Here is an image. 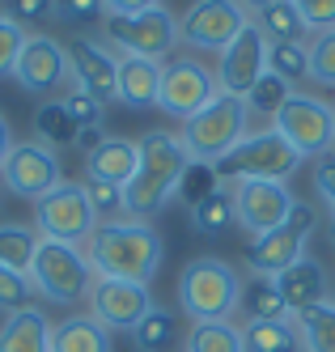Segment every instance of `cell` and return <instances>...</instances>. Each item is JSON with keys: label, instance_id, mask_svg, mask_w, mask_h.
Masks as SVG:
<instances>
[{"label": "cell", "instance_id": "cell-1", "mask_svg": "<svg viewBox=\"0 0 335 352\" xmlns=\"http://www.w3.org/2000/svg\"><path fill=\"white\" fill-rule=\"evenodd\" d=\"M85 259L94 267V276L149 285L166 259V242L149 221L115 217V221H98V230L85 242Z\"/></svg>", "mask_w": 335, "mask_h": 352}, {"label": "cell", "instance_id": "cell-2", "mask_svg": "<svg viewBox=\"0 0 335 352\" xmlns=\"http://www.w3.org/2000/svg\"><path fill=\"white\" fill-rule=\"evenodd\" d=\"M191 166V153L183 148L178 132H149L140 136V166L127 183V217L149 221L153 212H162L170 204V195H178V179Z\"/></svg>", "mask_w": 335, "mask_h": 352}, {"label": "cell", "instance_id": "cell-3", "mask_svg": "<svg viewBox=\"0 0 335 352\" xmlns=\"http://www.w3.org/2000/svg\"><path fill=\"white\" fill-rule=\"evenodd\" d=\"M242 272L217 255H195L178 276V306L191 322H229L242 306Z\"/></svg>", "mask_w": 335, "mask_h": 352}, {"label": "cell", "instance_id": "cell-4", "mask_svg": "<svg viewBox=\"0 0 335 352\" xmlns=\"http://www.w3.org/2000/svg\"><path fill=\"white\" fill-rule=\"evenodd\" d=\"M94 267L85 259V246H68V242H51L43 238L30 263V285L43 301H56V306H76L85 301L94 289Z\"/></svg>", "mask_w": 335, "mask_h": 352}, {"label": "cell", "instance_id": "cell-5", "mask_svg": "<svg viewBox=\"0 0 335 352\" xmlns=\"http://www.w3.org/2000/svg\"><path fill=\"white\" fill-rule=\"evenodd\" d=\"M297 166H301V153L268 123L263 132H246L234 153H225L213 170H217V179H225V183H246V179L289 183V174Z\"/></svg>", "mask_w": 335, "mask_h": 352}, {"label": "cell", "instance_id": "cell-6", "mask_svg": "<svg viewBox=\"0 0 335 352\" xmlns=\"http://www.w3.org/2000/svg\"><path fill=\"white\" fill-rule=\"evenodd\" d=\"M246 119H250V111H246L242 98L217 94L199 115H191V119L183 123L178 140H183V148L191 153V162H208V166H217L225 153H234L238 140L246 136Z\"/></svg>", "mask_w": 335, "mask_h": 352}, {"label": "cell", "instance_id": "cell-7", "mask_svg": "<svg viewBox=\"0 0 335 352\" xmlns=\"http://www.w3.org/2000/svg\"><path fill=\"white\" fill-rule=\"evenodd\" d=\"M102 43L111 47L115 56H140V60H166L170 52L183 38H178V17L158 5V9H144L132 17H111L102 21Z\"/></svg>", "mask_w": 335, "mask_h": 352}, {"label": "cell", "instance_id": "cell-8", "mask_svg": "<svg viewBox=\"0 0 335 352\" xmlns=\"http://www.w3.org/2000/svg\"><path fill=\"white\" fill-rule=\"evenodd\" d=\"M98 212L85 195V183H60L51 187L43 199H34V230L39 238H51V242H68V246H85L89 234L98 230Z\"/></svg>", "mask_w": 335, "mask_h": 352}, {"label": "cell", "instance_id": "cell-9", "mask_svg": "<svg viewBox=\"0 0 335 352\" xmlns=\"http://www.w3.org/2000/svg\"><path fill=\"white\" fill-rule=\"evenodd\" d=\"M272 128L297 148L301 162L305 157L318 162V157L335 153V107L314 94H289V102L276 111Z\"/></svg>", "mask_w": 335, "mask_h": 352}, {"label": "cell", "instance_id": "cell-10", "mask_svg": "<svg viewBox=\"0 0 335 352\" xmlns=\"http://www.w3.org/2000/svg\"><path fill=\"white\" fill-rule=\"evenodd\" d=\"M314 225H318L314 204H301V199H297L285 225H276L272 234H259V238L246 242V267L255 276H272V280H276L280 272H289L305 255V238L314 234Z\"/></svg>", "mask_w": 335, "mask_h": 352}, {"label": "cell", "instance_id": "cell-11", "mask_svg": "<svg viewBox=\"0 0 335 352\" xmlns=\"http://www.w3.org/2000/svg\"><path fill=\"white\" fill-rule=\"evenodd\" d=\"M250 13L242 0H191V9L178 17V38H183L191 52H225L246 26Z\"/></svg>", "mask_w": 335, "mask_h": 352}, {"label": "cell", "instance_id": "cell-12", "mask_svg": "<svg viewBox=\"0 0 335 352\" xmlns=\"http://www.w3.org/2000/svg\"><path fill=\"white\" fill-rule=\"evenodd\" d=\"M13 81L51 102V98H60L64 89H72V64H68V47L51 34H30L21 47V56L13 64Z\"/></svg>", "mask_w": 335, "mask_h": 352}, {"label": "cell", "instance_id": "cell-13", "mask_svg": "<svg viewBox=\"0 0 335 352\" xmlns=\"http://www.w3.org/2000/svg\"><path fill=\"white\" fill-rule=\"evenodd\" d=\"M221 89H217V72L208 64H199L195 56H174L170 64H162V94H158V107L187 123L191 115H199L204 107L213 102Z\"/></svg>", "mask_w": 335, "mask_h": 352}, {"label": "cell", "instance_id": "cell-14", "mask_svg": "<svg viewBox=\"0 0 335 352\" xmlns=\"http://www.w3.org/2000/svg\"><path fill=\"white\" fill-rule=\"evenodd\" d=\"M0 183H5L13 195L21 199H43L51 187L64 183V166H60V153L56 148H47L39 140H17L9 148L5 166H0Z\"/></svg>", "mask_w": 335, "mask_h": 352}, {"label": "cell", "instance_id": "cell-15", "mask_svg": "<svg viewBox=\"0 0 335 352\" xmlns=\"http://www.w3.org/2000/svg\"><path fill=\"white\" fill-rule=\"evenodd\" d=\"M213 72H217V89L221 94L242 98V102H246V94L259 85L263 72H268V38H263V30L250 21V26L221 52Z\"/></svg>", "mask_w": 335, "mask_h": 352}, {"label": "cell", "instance_id": "cell-16", "mask_svg": "<svg viewBox=\"0 0 335 352\" xmlns=\"http://www.w3.org/2000/svg\"><path fill=\"white\" fill-rule=\"evenodd\" d=\"M293 204H297V195L289 191V183H263V179L234 183V217L250 238L272 234L276 225H285Z\"/></svg>", "mask_w": 335, "mask_h": 352}, {"label": "cell", "instance_id": "cell-17", "mask_svg": "<svg viewBox=\"0 0 335 352\" xmlns=\"http://www.w3.org/2000/svg\"><path fill=\"white\" fill-rule=\"evenodd\" d=\"M85 306L107 331H132V327L153 310V293H149V285H136V280L98 276L89 297H85Z\"/></svg>", "mask_w": 335, "mask_h": 352}, {"label": "cell", "instance_id": "cell-18", "mask_svg": "<svg viewBox=\"0 0 335 352\" xmlns=\"http://www.w3.org/2000/svg\"><path fill=\"white\" fill-rule=\"evenodd\" d=\"M68 47V64H72V85L94 94L102 107L115 102V85H119V56L111 52L102 38L89 34H76Z\"/></svg>", "mask_w": 335, "mask_h": 352}, {"label": "cell", "instance_id": "cell-19", "mask_svg": "<svg viewBox=\"0 0 335 352\" xmlns=\"http://www.w3.org/2000/svg\"><path fill=\"white\" fill-rule=\"evenodd\" d=\"M276 289H280V301H285L289 318H301L305 310H314L327 301V272L318 259H297L289 272L276 276Z\"/></svg>", "mask_w": 335, "mask_h": 352}, {"label": "cell", "instance_id": "cell-20", "mask_svg": "<svg viewBox=\"0 0 335 352\" xmlns=\"http://www.w3.org/2000/svg\"><path fill=\"white\" fill-rule=\"evenodd\" d=\"M136 166H140V140L107 136L85 157V179H102V183L127 187V183H132V174H136Z\"/></svg>", "mask_w": 335, "mask_h": 352}, {"label": "cell", "instance_id": "cell-21", "mask_svg": "<svg viewBox=\"0 0 335 352\" xmlns=\"http://www.w3.org/2000/svg\"><path fill=\"white\" fill-rule=\"evenodd\" d=\"M162 94V64L158 60H140V56H119V85H115V102L144 111L158 107Z\"/></svg>", "mask_w": 335, "mask_h": 352}, {"label": "cell", "instance_id": "cell-22", "mask_svg": "<svg viewBox=\"0 0 335 352\" xmlns=\"http://www.w3.org/2000/svg\"><path fill=\"white\" fill-rule=\"evenodd\" d=\"M51 322L39 306L0 322V352H51Z\"/></svg>", "mask_w": 335, "mask_h": 352}, {"label": "cell", "instance_id": "cell-23", "mask_svg": "<svg viewBox=\"0 0 335 352\" xmlns=\"http://www.w3.org/2000/svg\"><path fill=\"white\" fill-rule=\"evenodd\" d=\"M111 331L94 314H68L51 327V352H111Z\"/></svg>", "mask_w": 335, "mask_h": 352}, {"label": "cell", "instance_id": "cell-24", "mask_svg": "<svg viewBox=\"0 0 335 352\" xmlns=\"http://www.w3.org/2000/svg\"><path fill=\"white\" fill-rule=\"evenodd\" d=\"M255 26L263 30L268 43H305V34H310V26L301 21L293 0H272V5H263L255 13Z\"/></svg>", "mask_w": 335, "mask_h": 352}, {"label": "cell", "instance_id": "cell-25", "mask_svg": "<svg viewBox=\"0 0 335 352\" xmlns=\"http://www.w3.org/2000/svg\"><path fill=\"white\" fill-rule=\"evenodd\" d=\"M39 230L34 225H21V221H0V263L13 267V272H25L30 276V263H34V250H39Z\"/></svg>", "mask_w": 335, "mask_h": 352}, {"label": "cell", "instance_id": "cell-26", "mask_svg": "<svg viewBox=\"0 0 335 352\" xmlns=\"http://www.w3.org/2000/svg\"><path fill=\"white\" fill-rule=\"evenodd\" d=\"M76 119L68 115V107L60 102V98H51V102H39V111H34V136H39V144H47V148H68V144H76Z\"/></svg>", "mask_w": 335, "mask_h": 352}, {"label": "cell", "instance_id": "cell-27", "mask_svg": "<svg viewBox=\"0 0 335 352\" xmlns=\"http://www.w3.org/2000/svg\"><path fill=\"white\" fill-rule=\"evenodd\" d=\"M242 336H246V352H297L301 348V336H297L293 318H280V322L250 318L242 327Z\"/></svg>", "mask_w": 335, "mask_h": 352}, {"label": "cell", "instance_id": "cell-28", "mask_svg": "<svg viewBox=\"0 0 335 352\" xmlns=\"http://www.w3.org/2000/svg\"><path fill=\"white\" fill-rule=\"evenodd\" d=\"M234 221H238L234 217V187H217L208 199H199V204L191 208V230L204 234V238L225 234Z\"/></svg>", "mask_w": 335, "mask_h": 352}, {"label": "cell", "instance_id": "cell-29", "mask_svg": "<svg viewBox=\"0 0 335 352\" xmlns=\"http://www.w3.org/2000/svg\"><path fill=\"white\" fill-rule=\"evenodd\" d=\"M242 310L250 318H259V322L289 318V310H285V301H280V289H276L272 276H250V280L242 285Z\"/></svg>", "mask_w": 335, "mask_h": 352}, {"label": "cell", "instance_id": "cell-30", "mask_svg": "<svg viewBox=\"0 0 335 352\" xmlns=\"http://www.w3.org/2000/svg\"><path fill=\"white\" fill-rule=\"evenodd\" d=\"M297 322V336L305 352H335V301H323V306L305 310Z\"/></svg>", "mask_w": 335, "mask_h": 352}, {"label": "cell", "instance_id": "cell-31", "mask_svg": "<svg viewBox=\"0 0 335 352\" xmlns=\"http://www.w3.org/2000/svg\"><path fill=\"white\" fill-rule=\"evenodd\" d=\"M132 344H136V352H166L170 344H174V336H178V322H174V314L170 310H162V306H153L132 331Z\"/></svg>", "mask_w": 335, "mask_h": 352}, {"label": "cell", "instance_id": "cell-32", "mask_svg": "<svg viewBox=\"0 0 335 352\" xmlns=\"http://www.w3.org/2000/svg\"><path fill=\"white\" fill-rule=\"evenodd\" d=\"M187 352H246V336L234 322H195L187 336Z\"/></svg>", "mask_w": 335, "mask_h": 352}, {"label": "cell", "instance_id": "cell-33", "mask_svg": "<svg viewBox=\"0 0 335 352\" xmlns=\"http://www.w3.org/2000/svg\"><path fill=\"white\" fill-rule=\"evenodd\" d=\"M289 94H293V85L285 81V77H276V72H263V81L255 85L250 94H246V111H255L259 119H276V111L289 102Z\"/></svg>", "mask_w": 335, "mask_h": 352}, {"label": "cell", "instance_id": "cell-34", "mask_svg": "<svg viewBox=\"0 0 335 352\" xmlns=\"http://www.w3.org/2000/svg\"><path fill=\"white\" fill-rule=\"evenodd\" d=\"M34 285H30V276L25 272H13V267H5L0 263V314H21V310H30L34 306Z\"/></svg>", "mask_w": 335, "mask_h": 352}, {"label": "cell", "instance_id": "cell-35", "mask_svg": "<svg viewBox=\"0 0 335 352\" xmlns=\"http://www.w3.org/2000/svg\"><path fill=\"white\" fill-rule=\"evenodd\" d=\"M268 72L285 77L289 85L297 77H305V72H310V52H305V43H268Z\"/></svg>", "mask_w": 335, "mask_h": 352}, {"label": "cell", "instance_id": "cell-36", "mask_svg": "<svg viewBox=\"0 0 335 352\" xmlns=\"http://www.w3.org/2000/svg\"><path fill=\"white\" fill-rule=\"evenodd\" d=\"M0 13H5L9 21H17L25 34H34V30H43V26L56 21V0H5Z\"/></svg>", "mask_w": 335, "mask_h": 352}, {"label": "cell", "instance_id": "cell-37", "mask_svg": "<svg viewBox=\"0 0 335 352\" xmlns=\"http://www.w3.org/2000/svg\"><path fill=\"white\" fill-rule=\"evenodd\" d=\"M305 52H310V72H305V77L327 85V89H335V30L314 34L310 43H305Z\"/></svg>", "mask_w": 335, "mask_h": 352}, {"label": "cell", "instance_id": "cell-38", "mask_svg": "<svg viewBox=\"0 0 335 352\" xmlns=\"http://www.w3.org/2000/svg\"><path fill=\"white\" fill-rule=\"evenodd\" d=\"M56 21H64L72 30H89V26L102 30L107 5H102V0H56Z\"/></svg>", "mask_w": 335, "mask_h": 352}, {"label": "cell", "instance_id": "cell-39", "mask_svg": "<svg viewBox=\"0 0 335 352\" xmlns=\"http://www.w3.org/2000/svg\"><path fill=\"white\" fill-rule=\"evenodd\" d=\"M217 187H221V179H217V170L208 162H191L183 170V179H178V195H183V204H191V208L199 199H208Z\"/></svg>", "mask_w": 335, "mask_h": 352}, {"label": "cell", "instance_id": "cell-40", "mask_svg": "<svg viewBox=\"0 0 335 352\" xmlns=\"http://www.w3.org/2000/svg\"><path fill=\"white\" fill-rule=\"evenodd\" d=\"M85 195L102 221H115V217H127V191L115 187V183H102V179H85Z\"/></svg>", "mask_w": 335, "mask_h": 352}, {"label": "cell", "instance_id": "cell-41", "mask_svg": "<svg viewBox=\"0 0 335 352\" xmlns=\"http://www.w3.org/2000/svg\"><path fill=\"white\" fill-rule=\"evenodd\" d=\"M60 102H64L68 115L76 119V128H102V111H107V107H102L94 94H85V89H76V85H72V89L60 98Z\"/></svg>", "mask_w": 335, "mask_h": 352}, {"label": "cell", "instance_id": "cell-42", "mask_svg": "<svg viewBox=\"0 0 335 352\" xmlns=\"http://www.w3.org/2000/svg\"><path fill=\"white\" fill-rule=\"evenodd\" d=\"M25 38H30V34H25L17 21H9L5 13H0V77H13V64L21 56Z\"/></svg>", "mask_w": 335, "mask_h": 352}, {"label": "cell", "instance_id": "cell-43", "mask_svg": "<svg viewBox=\"0 0 335 352\" xmlns=\"http://www.w3.org/2000/svg\"><path fill=\"white\" fill-rule=\"evenodd\" d=\"M301 21L310 26V34H323V30H335V0H293Z\"/></svg>", "mask_w": 335, "mask_h": 352}, {"label": "cell", "instance_id": "cell-44", "mask_svg": "<svg viewBox=\"0 0 335 352\" xmlns=\"http://www.w3.org/2000/svg\"><path fill=\"white\" fill-rule=\"evenodd\" d=\"M314 191H318L323 204L331 208V238H335V153L314 162Z\"/></svg>", "mask_w": 335, "mask_h": 352}, {"label": "cell", "instance_id": "cell-45", "mask_svg": "<svg viewBox=\"0 0 335 352\" xmlns=\"http://www.w3.org/2000/svg\"><path fill=\"white\" fill-rule=\"evenodd\" d=\"M111 17H132V13H144V9H158L162 0H102Z\"/></svg>", "mask_w": 335, "mask_h": 352}, {"label": "cell", "instance_id": "cell-46", "mask_svg": "<svg viewBox=\"0 0 335 352\" xmlns=\"http://www.w3.org/2000/svg\"><path fill=\"white\" fill-rule=\"evenodd\" d=\"M102 140H107V132H102V128H81V132H76V148H81L85 157L94 153V148H98Z\"/></svg>", "mask_w": 335, "mask_h": 352}, {"label": "cell", "instance_id": "cell-47", "mask_svg": "<svg viewBox=\"0 0 335 352\" xmlns=\"http://www.w3.org/2000/svg\"><path fill=\"white\" fill-rule=\"evenodd\" d=\"M13 144H17V140H13V128H9V119L0 115V166H5V157H9Z\"/></svg>", "mask_w": 335, "mask_h": 352}, {"label": "cell", "instance_id": "cell-48", "mask_svg": "<svg viewBox=\"0 0 335 352\" xmlns=\"http://www.w3.org/2000/svg\"><path fill=\"white\" fill-rule=\"evenodd\" d=\"M242 5H246V13H259L263 5H272V0H242Z\"/></svg>", "mask_w": 335, "mask_h": 352}]
</instances>
